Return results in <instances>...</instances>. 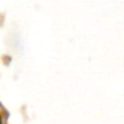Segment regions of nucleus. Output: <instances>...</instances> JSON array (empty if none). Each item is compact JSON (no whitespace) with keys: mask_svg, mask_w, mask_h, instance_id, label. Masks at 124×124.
Here are the masks:
<instances>
[{"mask_svg":"<svg viewBox=\"0 0 124 124\" xmlns=\"http://www.w3.org/2000/svg\"><path fill=\"white\" fill-rule=\"evenodd\" d=\"M0 124H1V117H0Z\"/></svg>","mask_w":124,"mask_h":124,"instance_id":"obj_1","label":"nucleus"}]
</instances>
